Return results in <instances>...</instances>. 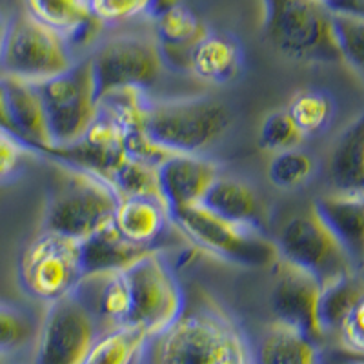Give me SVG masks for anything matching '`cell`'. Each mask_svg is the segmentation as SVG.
I'll list each match as a JSON object with an SVG mask.
<instances>
[{
	"label": "cell",
	"mask_w": 364,
	"mask_h": 364,
	"mask_svg": "<svg viewBox=\"0 0 364 364\" xmlns=\"http://www.w3.org/2000/svg\"><path fill=\"white\" fill-rule=\"evenodd\" d=\"M157 168L159 166L136 161V159L126 155L115 170L108 175L106 182L117 195V199H129V197H159L162 199Z\"/></svg>",
	"instance_id": "cell-32"
},
{
	"label": "cell",
	"mask_w": 364,
	"mask_h": 364,
	"mask_svg": "<svg viewBox=\"0 0 364 364\" xmlns=\"http://www.w3.org/2000/svg\"><path fill=\"white\" fill-rule=\"evenodd\" d=\"M357 266L363 261L364 245V191H330L317 197L311 206Z\"/></svg>",
	"instance_id": "cell-19"
},
{
	"label": "cell",
	"mask_w": 364,
	"mask_h": 364,
	"mask_svg": "<svg viewBox=\"0 0 364 364\" xmlns=\"http://www.w3.org/2000/svg\"><path fill=\"white\" fill-rule=\"evenodd\" d=\"M26 11L53 29L71 48L95 41L104 26L91 15L87 0H24Z\"/></svg>",
	"instance_id": "cell-20"
},
{
	"label": "cell",
	"mask_w": 364,
	"mask_h": 364,
	"mask_svg": "<svg viewBox=\"0 0 364 364\" xmlns=\"http://www.w3.org/2000/svg\"><path fill=\"white\" fill-rule=\"evenodd\" d=\"M0 364H8V359H6V357L0 355Z\"/></svg>",
	"instance_id": "cell-44"
},
{
	"label": "cell",
	"mask_w": 364,
	"mask_h": 364,
	"mask_svg": "<svg viewBox=\"0 0 364 364\" xmlns=\"http://www.w3.org/2000/svg\"><path fill=\"white\" fill-rule=\"evenodd\" d=\"M233 115L210 95L151 100L146 133L171 154L204 155L230 132Z\"/></svg>",
	"instance_id": "cell-3"
},
{
	"label": "cell",
	"mask_w": 364,
	"mask_h": 364,
	"mask_svg": "<svg viewBox=\"0 0 364 364\" xmlns=\"http://www.w3.org/2000/svg\"><path fill=\"white\" fill-rule=\"evenodd\" d=\"M364 119L357 115L341 132L328 159L331 191H364Z\"/></svg>",
	"instance_id": "cell-24"
},
{
	"label": "cell",
	"mask_w": 364,
	"mask_h": 364,
	"mask_svg": "<svg viewBox=\"0 0 364 364\" xmlns=\"http://www.w3.org/2000/svg\"><path fill=\"white\" fill-rule=\"evenodd\" d=\"M100 328L73 294L46 304L31 364H82Z\"/></svg>",
	"instance_id": "cell-12"
},
{
	"label": "cell",
	"mask_w": 364,
	"mask_h": 364,
	"mask_svg": "<svg viewBox=\"0 0 364 364\" xmlns=\"http://www.w3.org/2000/svg\"><path fill=\"white\" fill-rule=\"evenodd\" d=\"M188 70L203 82L215 86L232 82L242 70V48L230 35L208 29L206 35L191 46Z\"/></svg>",
	"instance_id": "cell-21"
},
{
	"label": "cell",
	"mask_w": 364,
	"mask_h": 364,
	"mask_svg": "<svg viewBox=\"0 0 364 364\" xmlns=\"http://www.w3.org/2000/svg\"><path fill=\"white\" fill-rule=\"evenodd\" d=\"M144 331L133 326H120L97 337L82 364H133L148 343Z\"/></svg>",
	"instance_id": "cell-30"
},
{
	"label": "cell",
	"mask_w": 364,
	"mask_h": 364,
	"mask_svg": "<svg viewBox=\"0 0 364 364\" xmlns=\"http://www.w3.org/2000/svg\"><path fill=\"white\" fill-rule=\"evenodd\" d=\"M181 0H149V6H148V13H146V17L149 21H154L155 17H159L161 13H164L166 9L173 8L177 6Z\"/></svg>",
	"instance_id": "cell-40"
},
{
	"label": "cell",
	"mask_w": 364,
	"mask_h": 364,
	"mask_svg": "<svg viewBox=\"0 0 364 364\" xmlns=\"http://www.w3.org/2000/svg\"><path fill=\"white\" fill-rule=\"evenodd\" d=\"M317 164L314 157L301 148L273 154L268 162V181L273 188L284 191L299 190L315 175Z\"/></svg>",
	"instance_id": "cell-34"
},
{
	"label": "cell",
	"mask_w": 364,
	"mask_h": 364,
	"mask_svg": "<svg viewBox=\"0 0 364 364\" xmlns=\"http://www.w3.org/2000/svg\"><path fill=\"white\" fill-rule=\"evenodd\" d=\"M124 151L128 157L148 162V164L154 166H159L171 155V151H168V149L162 148L161 144H157V142L146 133V129L124 133Z\"/></svg>",
	"instance_id": "cell-38"
},
{
	"label": "cell",
	"mask_w": 364,
	"mask_h": 364,
	"mask_svg": "<svg viewBox=\"0 0 364 364\" xmlns=\"http://www.w3.org/2000/svg\"><path fill=\"white\" fill-rule=\"evenodd\" d=\"M255 364H318V344L277 318L266 324L253 350Z\"/></svg>",
	"instance_id": "cell-25"
},
{
	"label": "cell",
	"mask_w": 364,
	"mask_h": 364,
	"mask_svg": "<svg viewBox=\"0 0 364 364\" xmlns=\"http://www.w3.org/2000/svg\"><path fill=\"white\" fill-rule=\"evenodd\" d=\"M46 155H51L55 161H63L106 181L119 162L126 157L124 133L113 120L97 113V119L91 122L79 141L48 149Z\"/></svg>",
	"instance_id": "cell-14"
},
{
	"label": "cell",
	"mask_w": 364,
	"mask_h": 364,
	"mask_svg": "<svg viewBox=\"0 0 364 364\" xmlns=\"http://www.w3.org/2000/svg\"><path fill=\"white\" fill-rule=\"evenodd\" d=\"M73 63V48L26 9L6 21L0 75L38 84L66 71Z\"/></svg>",
	"instance_id": "cell-6"
},
{
	"label": "cell",
	"mask_w": 364,
	"mask_h": 364,
	"mask_svg": "<svg viewBox=\"0 0 364 364\" xmlns=\"http://www.w3.org/2000/svg\"><path fill=\"white\" fill-rule=\"evenodd\" d=\"M53 170L42 217V232L80 242L112 223L119 199L108 182L55 159Z\"/></svg>",
	"instance_id": "cell-2"
},
{
	"label": "cell",
	"mask_w": 364,
	"mask_h": 364,
	"mask_svg": "<svg viewBox=\"0 0 364 364\" xmlns=\"http://www.w3.org/2000/svg\"><path fill=\"white\" fill-rule=\"evenodd\" d=\"M149 104L151 99L148 91L141 87H119L97 99L100 115L113 120L122 133L141 132L146 128Z\"/></svg>",
	"instance_id": "cell-28"
},
{
	"label": "cell",
	"mask_w": 364,
	"mask_h": 364,
	"mask_svg": "<svg viewBox=\"0 0 364 364\" xmlns=\"http://www.w3.org/2000/svg\"><path fill=\"white\" fill-rule=\"evenodd\" d=\"M157 171L161 195L170 213L200 204L211 182L219 175L215 162L204 155L188 154H171L159 164Z\"/></svg>",
	"instance_id": "cell-16"
},
{
	"label": "cell",
	"mask_w": 364,
	"mask_h": 364,
	"mask_svg": "<svg viewBox=\"0 0 364 364\" xmlns=\"http://www.w3.org/2000/svg\"><path fill=\"white\" fill-rule=\"evenodd\" d=\"M200 204L215 215L232 223L261 230L264 226V206L261 197L248 182L240 178L219 173L208 188Z\"/></svg>",
	"instance_id": "cell-22"
},
{
	"label": "cell",
	"mask_w": 364,
	"mask_h": 364,
	"mask_svg": "<svg viewBox=\"0 0 364 364\" xmlns=\"http://www.w3.org/2000/svg\"><path fill=\"white\" fill-rule=\"evenodd\" d=\"M124 272L129 286V317L126 326L139 328L151 339L181 315L186 304V294L178 284L173 268L162 255V250L148 252Z\"/></svg>",
	"instance_id": "cell-7"
},
{
	"label": "cell",
	"mask_w": 364,
	"mask_h": 364,
	"mask_svg": "<svg viewBox=\"0 0 364 364\" xmlns=\"http://www.w3.org/2000/svg\"><path fill=\"white\" fill-rule=\"evenodd\" d=\"M266 38L290 60L341 63L330 8L317 0H266Z\"/></svg>",
	"instance_id": "cell-4"
},
{
	"label": "cell",
	"mask_w": 364,
	"mask_h": 364,
	"mask_svg": "<svg viewBox=\"0 0 364 364\" xmlns=\"http://www.w3.org/2000/svg\"><path fill=\"white\" fill-rule=\"evenodd\" d=\"M46 109L51 148L73 144L97 119V86L90 58L37 84ZM50 148V149H51Z\"/></svg>",
	"instance_id": "cell-9"
},
{
	"label": "cell",
	"mask_w": 364,
	"mask_h": 364,
	"mask_svg": "<svg viewBox=\"0 0 364 364\" xmlns=\"http://www.w3.org/2000/svg\"><path fill=\"white\" fill-rule=\"evenodd\" d=\"M87 58L95 77L97 99L119 87L148 91L166 68L154 31H122L106 37Z\"/></svg>",
	"instance_id": "cell-8"
},
{
	"label": "cell",
	"mask_w": 364,
	"mask_h": 364,
	"mask_svg": "<svg viewBox=\"0 0 364 364\" xmlns=\"http://www.w3.org/2000/svg\"><path fill=\"white\" fill-rule=\"evenodd\" d=\"M257 141H259V148L262 151L273 155L279 154V151H286V149L301 148V144L306 139L295 128L286 109L279 108L264 117L261 128H259Z\"/></svg>",
	"instance_id": "cell-35"
},
{
	"label": "cell",
	"mask_w": 364,
	"mask_h": 364,
	"mask_svg": "<svg viewBox=\"0 0 364 364\" xmlns=\"http://www.w3.org/2000/svg\"><path fill=\"white\" fill-rule=\"evenodd\" d=\"M273 245L281 259L311 273L318 282L359 272L352 255L314 210L286 220Z\"/></svg>",
	"instance_id": "cell-11"
},
{
	"label": "cell",
	"mask_w": 364,
	"mask_h": 364,
	"mask_svg": "<svg viewBox=\"0 0 364 364\" xmlns=\"http://www.w3.org/2000/svg\"><path fill=\"white\" fill-rule=\"evenodd\" d=\"M363 315H364V301L359 302L346 317L337 324L336 331L339 336L341 344L348 352L363 353L364 348V330H363Z\"/></svg>",
	"instance_id": "cell-39"
},
{
	"label": "cell",
	"mask_w": 364,
	"mask_h": 364,
	"mask_svg": "<svg viewBox=\"0 0 364 364\" xmlns=\"http://www.w3.org/2000/svg\"><path fill=\"white\" fill-rule=\"evenodd\" d=\"M82 275L80 242L57 233H38L18 261L22 290L46 304L70 295Z\"/></svg>",
	"instance_id": "cell-10"
},
{
	"label": "cell",
	"mask_w": 364,
	"mask_h": 364,
	"mask_svg": "<svg viewBox=\"0 0 364 364\" xmlns=\"http://www.w3.org/2000/svg\"><path fill=\"white\" fill-rule=\"evenodd\" d=\"M38 321L26 308L8 301H0V355L8 359L35 344Z\"/></svg>",
	"instance_id": "cell-33"
},
{
	"label": "cell",
	"mask_w": 364,
	"mask_h": 364,
	"mask_svg": "<svg viewBox=\"0 0 364 364\" xmlns=\"http://www.w3.org/2000/svg\"><path fill=\"white\" fill-rule=\"evenodd\" d=\"M317 2H321V4H324V6H328V8H330V6L343 4V2H346V0H317Z\"/></svg>",
	"instance_id": "cell-42"
},
{
	"label": "cell",
	"mask_w": 364,
	"mask_h": 364,
	"mask_svg": "<svg viewBox=\"0 0 364 364\" xmlns=\"http://www.w3.org/2000/svg\"><path fill=\"white\" fill-rule=\"evenodd\" d=\"M151 22H154L151 31L161 46L164 64L188 68V53L191 46L206 35V24L182 2L166 9Z\"/></svg>",
	"instance_id": "cell-23"
},
{
	"label": "cell",
	"mask_w": 364,
	"mask_h": 364,
	"mask_svg": "<svg viewBox=\"0 0 364 364\" xmlns=\"http://www.w3.org/2000/svg\"><path fill=\"white\" fill-rule=\"evenodd\" d=\"M364 301L363 286H360L359 272L346 273L341 277L321 282L318 295V318L323 324L324 333L336 330L337 324L346 317L353 308Z\"/></svg>",
	"instance_id": "cell-27"
},
{
	"label": "cell",
	"mask_w": 364,
	"mask_h": 364,
	"mask_svg": "<svg viewBox=\"0 0 364 364\" xmlns=\"http://www.w3.org/2000/svg\"><path fill=\"white\" fill-rule=\"evenodd\" d=\"M146 364H255L245 330L213 297L199 291L144 348Z\"/></svg>",
	"instance_id": "cell-1"
},
{
	"label": "cell",
	"mask_w": 364,
	"mask_h": 364,
	"mask_svg": "<svg viewBox=\"0 0 364 364\" xmlns=\"http://www.w3.org/2000/svg\"><path fill=\"white\" fill-rule=\"evenodd\" d=\"M0 128L11 132V126H9V119H8V106H6V91H4V84H2V79H0ZM13 135H15V133H13Z\"/></svg>",
	"instance_id": "cell-41"
},
{
	"label": "cell",
	"mask_w": 364,
	"mask_h": 364,
	"mask_svg": "<svg viewBox=\"0 0 364 364\" xmlns=\"http://www.w3.org/2000/svg\"><path fill=\"white\" fill-rule=\"evenodd\" d=\"M284 109L304 139L326 132L336 115L333 99L321 90H299Z\"/></svg>",
	"instance_id": "cell-29"
},
{
	"label": "cell",
	"mask_w": 364,
	"mask_h": 364,
	"mask_svg": "<svg viewBox=\"0 0 364 364\" xmlns=\"http://www.w3.org/2000/svg\"><path fill=\"white\" fill-rule=\"evenodd\" d=\"M170 217L188 242L220 261L248 268H269L277 259L275 245L264 230L223 219L203 204L175 210Z\"/></svg>",
	"instance_id": "cell-5"
},
{
	"label": "cell",
	"mask_w": 364,
	"mask_h": 364,
	"mask_svg": "<svg viewBox=\"0 0 364 364\" xmlns=\"http://www.w3.org/2000/svg\"><path fill=\"white\" fill-rule=\"evenodd\" d=\"M0 79L4 84L11 133H15L37 154H46L51 148V136L37 84L4 75H0Z\"/></svg>",
	"instance_id": "cell-17"
},
{
	"label": "cell",
	"mask_w": 364,
	"mask_h": 364,
	"mask_svg": "<svg viewBox=\"0 0 364 364\" xmlns=\"http://www.w3.org/2000/svg\"><path fill=\"white\" fill-rule=\"evenodd\" d=\"M91 15L102 26H119L146 17L149 0H87Z\"/></svg>",
	"instance_id": "cell-36"
},
{
	"label": "cell",
	"mask_w": 364,
	"mask_h": 364,
	"mask_svg": "<svg viewBox=\"0 0 364 364\" xmlns=\"http://www.w3.org/2000/svg\"><path fill=\"white\" fill-rule=\"evenodd\" d=\"M4 29H6V18L0 15V44H2V37H4Z\"/></svg>",
	"instance_id": "cell-43"
},
{
	"label": "cell",
	"mask_w": 364,
	"mask_h": 364,
	"mask_svg": "<svg viewBox=\"0 0 364 364\" xmlns=\"http://www.w3.org/2000/svg\"><path fill=\"white\" fill-rule=\"evenodd\" d=\"M273 277L272 310L277 321L302 331L315 344H323L324 330L318 318V295L321 282L291 262L277 259L269 266Z\"/></svg>",
	"instance_id": "cell-13"
},
{
	"label": "cell",
	"mask_w": 364,
	"mask_h": 364,
	"mask_svg": "<svg viewBox=\"0 0 364 364\" xmlns=\"http://www.w3.org/2000/svg\"><path fill=\"white\" fill-rule=\"evenodd\" d=\"M113 226L120 237L139 248L161 250L159 242L173 226L170 210L159 197H129L117 200Z\"/></svg>",
	"instance_id": "cell-18"
},
{
	"label": "cell",
	"mask_w": 364,
	"mask_h": 364,
	"mask_svg": "<svg viewBox=\"0 0 364 364\" xmlns=\"http://www.w3.org/2000/svg\"><path fill=\"white\" fill-rule=\"evenodd\" d=\"M331 29L341 60L357 75L363 73L364 60V18L360 9L331 6Z\"/></svg>",
	"instance_id": "cell-31"
},
{
	"label": "cell",
	"mask_w": 364,
	"mask_h": 364,
	"mask_svg": "<svg viewBox=\"0 0 364 364\" xmlns=\"http://www.w3.org/2000/svg\"><path fill=\"white\" fill-rule=\"evenodd\" d=\"M29 155H37V151L29 148L17 135L0 128V181L11 177Z\"/></svg>",
	"instance_id": "cell-37"
},
{
	"label": "cell",
	"mask_w": 364,
	"mask_h": 364,
	"mask_svg": "<svg viewBox=\"0 0 364 364\" xmlns=\"http://www.w3.org/2000/svg\"><path fill=\"white\" fill-rule=\"evenodd\" d=\"M148 252L154 250L139 248L120 237L113 223H108L93 235L80 240L84 273L97 269H126Z\"/></svg>",
	"instance_id": "cell-26"
},
{
	"label": "cell",
	"mask_w": 364,
	"mask_h": 364,
	"mask_svg": "<svg viewBox=\"0 0 364 364\" xmlns=\"http://www.w3.org/2000/svg\"><path fill=\"white\" fill-rule=\"evenodd\" d=\"M71 294L93 315L100 333L128 324L129 286L124 269L84 273Z\"/></svg>",
	"instance_id": "cell-15"
}]
</instances>
